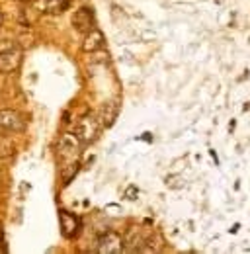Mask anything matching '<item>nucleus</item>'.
<instances>
[{
	"label": "nucleus",
	"mask_w": 250,
	"mask_h": 254,
	"mask_svg": "<svg viewBox=\"0 0 250 254\" xmlns=\"http://www.w3.org/2000/svg\"><path fill=\"white\" fill-rule=\"evenodd\" d=\"M22 55L14 41H0V72H14L22 64Z\"/></svg>",
	"instance_id": "nucleus-2"
},
{
	"label": "nucleus",
	"mask_w": 250,
	"mask_h": 254,
	"mask_svg": "<svg viewBox=\"0 0 250 254\" xmlns=\"http://www.w3.org/2000/svg\"><path fill=\"white\" fill-rule=\"evenodd\" d=\"M104 33L100 32V30H96V28H90L86 35H84V41H82V51H86V53H96L98 49H102L104 47Z\"/></svg>",
	"instance_id": "nucleus-8"
},
{
	"label": "nucleus",
	"mask_w": 250,
	"mask_h": 254,
	"mask_svg": "<svg viewBox=\"0 0 250 254\" xmlns=\"http://www.w3.org/2000/svg\"><path fill=\"white\" fill-rule=\"evenodd\" d=\"M12 141L8 139V137H4V135H0V159H6V157H10L12 155Z\"/></svg>",
	"instance_id": "nucleus-12"
},
{
	"label": "nucleus",
	"mask_w": 250,
	"mask_h": 254,
	"mask_svg": "<svg viewBox=\"0 0 250 254\" xmlns=\"http://www.w3.org/2000/svg\"><path fill=\"white\" fill-rule=\"evenodd\" d=\"M78 155H80V141L76 139L74 133H64L57 145V159L61 164L64 184H68L74 178V174L78 172V166H80Z\"/></svg>",
	"instance_id": "nucleus-1"
},
{
	"label": "nucleus",
	"mask_w": 250,
	"mask_h": 254,
	"mask_svg": "<svg viewBox=\"0 0 250 254\" xmlns=\"http://www.w3.org/2000/svg\"><path fill=\"white\" fill-rule=\"evenodd\" d=\"M0 24H2V14H0Z\"/></svg>",
	"instance_id": "nucleus-15"
},
{
	"label": "nucleus",
	"mask_w": 250,
	"mask_h": 254,
	"mask_svg": "<svg viewBox=\"0 0 250 254\" xmlns=\"http://www.w3.org/2000/svg\"><path fill=\"white\" fill-rule=\"evenodd\" d=\"M24 129V118L14 110L0 112V131L2 133H18Z\"/></svg>",
	"instance_id": "nucleus-5"
},
{
	"label": "nucleus",
	"mask_w": 250,
	"mask_h": 254,
	"mask_svg": "<svg viewBox=\"0 0 250 254\" xmlns=\"http://www.w3.org/2000/svg\"><path fill=\"white\" fill-rule=\"evenodd\" d=\"M98 131H100V122L94 116H90V114H86L84 118H80L76 127H74V135H76V139L82 145H88V143L96 141Z\"/></svg>",
	"instance_id": "nucleus-3"
},
{
	"label": "nucleus",
	"mask_w": 250,
	"mask_h": 254,
	"mask_svg": "<svg viewBox=\"0 0 250 254\" xmlns=\"http://www.w3.org/2000/svg\"><path fill=\"white\" fill-rule=\"evenodd\" d=\"M70 0H47L45 2V12L49 14H62L68 8Z\"/></svg>",
	"instance_id": "nucleus-11"
},
{
	"label": "nucleus",
	"mask_w": 250,
	"mask_h": 254,
	"mask_svg": "<svg viewBox=\"0 0 250 254\" xmlns=\"http://www.w3.org/2000/svg\"><path fill=\"white\" fill-rule=\"evenodd\" d=\"M137 195H139V188H137V186H129V188L125 190V197L131 199V201L137 199Z\"/></svg>",
	"instance_id": "nucleus-13"
},
{
	"label": "nucleus",
	"mask_w": 250,
	"mask_h": 254,
	"mask_svg": "<svg viewBox=\"0 0 250 254\" xmlns=\"http://www.w3.org/2000/svg\"><path fill=\"white\" fill-rule=\"evenodd\" d=\"M59 221H61L62 235H64L66 239H74V237L78 235V231H80V221H78V217H76L74 213L61 209V211H59Z\"/></svg>",
	"instance_id": "nucleus-6"
},
{
	"label": "nucleus",
	"mask_w": 250,
	"mask_h": 254,
	"mask_svg": "<svg viewBox=\"0 0 250 254\" xmlns=\"http://www.w3.org/2000/svg\"><path fill=\"white\" fill-rule=\"evenodd\" d=\"M125 251H141V229L139 227H131L129 233L125 235Z\"/></svg>",
	"instance_id": "nucleus-10"
},
{
	"label": "nucleus",
	"mask_w": 250,
	"mask_h": 254,
	"mask_svg": "<svg viewBox=\"0 0 250 254\" xmlns=\"http://www.w3.org/2000/svg\"><path fill=\"white\" fill-rule=\"evenodd\" d=\"M72 26L76 32H88L90 28H94V14L90 8H78L74 14H72Z\"/></svg>",
	"instance_id": "nucleus-7"
},
{
	"label": "nucleus",
	"mask_w": 250,
	"mask_h": 254,
	"mask_svg": "<svg viewBox=\"0 0 250 254\" xmlns=\"http://www.w3.org/2000/svg\"><path fill=\"white\" fill-rule=\"evenodd\" d=\"M96 251L102 254H118L124 253V239L116 231H108L98 239Z\"/></svg>",
	"instance_id": "nucleus-4"
},
{
	"label": "nucleus",
	"mask_w": 250,
	"mask_h": 254,
	"mask_svg": "<svg viewBox=\"0 0 250 254\" xmlns=\"http://www.w3.org/2000/svg\"><path fill=\"white\" fill-rule=\"evenodd\" d=\"M120 114V104L118 102H106L102 112H100V126L104 127H112L116 118Z\"/></svg>",
	"instance_id": "nucleus-9"
},
{
	"label": "nucleus",
	"mask_w": 250,
	"mask_h": 254,
	"mask_svg": "<svg viewBox=\"0 0 250 254\" xmlns=\"http://www.w3.org/2000/svg\"><path fill=\"white\" fill-rule=\"evenodd\" d=\"M166 186H168V188H180V186H182V180H180L178 176H174V178L170 176V178H166Z\"/></svg>",
	"instance_id": "nucleus-14"
}]
</instances>
